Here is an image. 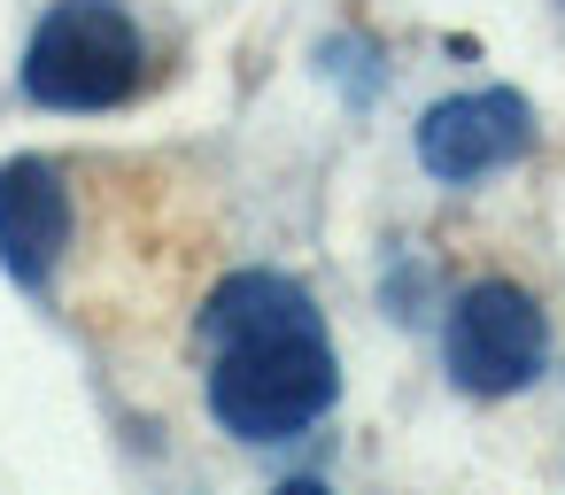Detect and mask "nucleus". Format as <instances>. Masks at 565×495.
I'll return each mask as SVG.
<instances>
[{
    "instance_id": "f257e3e1",
    "label": "nucleus",
    "mask_w": 565,
    "mask_h": 495,
    "mask_svg": "<svg viewBox=\"0 0 565 495\" xmlns=\"http://www.w3.org/2000/svg\"><path fill=\"white\" fill-rule=\"evenodd\" d=\"M210 410L241 441H287L333 402V348L310 294L279 271H248L210 310Z\"/></svg>"
},
{
    "instance_id": "f03ea898",
    "label": "nucleus",
    "mask_w": 565,
    "mask_h": 495,
    "mask_svg": "<svg viewBox=\"0 0 565 495\" xmlns=\"http://www.w3.org/2000/svg\"><path fill=\"white\" fill-rule=\"evenodd\" d=\"M24 86L40 109H109L140 86V32L117 0H55L32 32Z\"/></svg>"
},
{
    "instance_id": "7ed1b4c3",
    "label": "nucleus",
    "mask_w": 565,
    "mask_h": 495,
    "mask_svg": "<svg viewBox=\"0 0 565 495\" xmlns=\"http://www.w3.org/2000/svg\"><path fill=\"white\" fill-rule=\"evenodd\" d=\"M449 372H457L472 395H511V387H526V379L542 372V310H534L519 287H503V279L472 287V294L457 302V318H449Z\"/></svg>"
},
{
    "instance_id": "20e7f679",
    "label": "nucleus",
    "mask_w": 565,
    "mask_h": 495,
    "mask_svg": "<svg viewBox=\"0 0 565 495\" xmlns=\"http://www.w3.org/2000/svg\"><path fill=\"white\" fill-rule=\"evenodd\" d=\"M526 148V101L519 94H457L426 109L418 125V163L434 179H480Z\"/></svg>"
},
{
    "instance_id": "39448f33",
    "label": "nucleus",
    "mask_w": 565,
    "mask_h": 495,
    "mask_svg": "<svg viewBox=\"0 0 565 495\" xmlns=\"http://www.w3.org/2000/svg\"><path fill=\"white\" fill-rule=\"evenodd\" d=\"M55 248H63V179L47 163L17 155L0 171V263H9L24 287H40Z\"/></svg>"
},
{
    "instance_id": "423d86ee",
    "label": "nucleus",
    "mask_w": 565,
    "mask_h": 495,
    "mask_svg": "<svg viewBox=\"0 0 565 495\" xmlns=\"http://www.w3.org/2000/svg\"><path fill=\"white\" fill-rule=\"evenodd\" d=\"M279 495H326V487H318V480H287Z\"/></svg>"
}]
</instances>
